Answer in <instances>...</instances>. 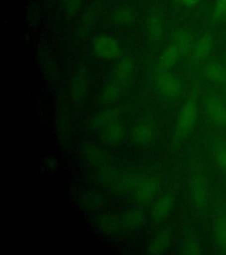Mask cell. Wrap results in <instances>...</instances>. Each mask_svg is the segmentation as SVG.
<instances>
[{
	"label": "cell",
	"mask_w": 226,
	"mask_h": 255,
	"mask_svg": "<svg viewBox=\"0 0 226 255\" xmlns=\"http://www.w3.org/2000/svg\"><path fill=\"white\" fill-rule=\"evenodd\" d=\"M121 111L119 108H109L96 113L88 121V128L94 133H98L111 124L119 122Z\"/></svg>",
	"instance_id": "52a82bcc"
},
{
	"label": "cell",
	"mask_w": 226,
	"mask_h": 255,
	"mask_svg": "<svg viewBox=\"0 0 226 255\" xmlns=\"http://www.w3.org/2000/svg\"><path fill=\"white\" fill-rule=\"evenodd\" d=\"M175 3H178V4H179L180 3V0H174Z\"/></svg>",
	"instance_id": "836d02e7"
},
{
	"label": "cell",
	"mask_w": 226,
	"mask_h": 255,
	"mask_svg": "<svg viewBox=\"0 0 226 255\" xmlns=\"http://www.w3.org/2000/svg\"><path fill=\"white\" fill-rule=\"evenodd\" d=\"M197 116V102L195 97H191L190 99H188L183 104L182 108H180L177 118L175 128V136L177 139H183L186 135L189 134V132L195 126Z\"/></svg>",
	"instance_id": "7a4b0ae2"
},
{
	"label": "cell",
	"mask_w": 226,
	"mask_h": 255,
	"mask_svg": "<svg viewBox=\"0 0 226 255\" xmlns=\"http://www.w3.org/2000/svg\"><path fill=\"white\" fill-rule=\"evenodd\" d=\"M135 12L128 6L119 7L113 12L112 20L119 26H128L135 21Z\"/></svg>",
	"instance_id": "4316f807"
},
{
	"label": "cell",
	"mask_w": 226,
	"mask_h": 255,
	"mask_svg": "<svg viewBox=\"0 0 226 255\" xmlns=\"http://www.w3.org/2000/svg\"><path fill=\"white\" fill-rule=\"evenodd\" d=\"M171 243V232L164 229L151 239L148 246L147 253L151 255H162L169 249Z\"/></svg>",
	"instance_id": "e0dca14e"
},
{
	"label": "cell",
	"mask_w": 226,
	"mask_h": 255,
	"mask_svg": "<svg viewBox=\"0 0 226 255\" xmlns=\"http://www.w3.org/2000/svg\"><path fill=\"white\" fill-rule=\"evenodd\" d=\"M81 152L85 161L91 167H100L105 165L106 153L102 147L95 143H85L81 148Z\"/></svg>",
	"instance_id": "2e32d148"
},
{
	"label": "cell",
	"mask_w": 226,
	"mask_h": 255,
	"mask_svg": "<svg viewBox=\"0 0 226 255\" xmlns=\"http://www.w3.org/2000/svg\"><path fill=\"white\" fill-rule=\"evenodd\" d=\"M226 19V0H218L212 12V20L215 21Z\"/></svg>",
	"instance_id": "4dcf8cb0"
},
{
	"label": "cell",
	"mask_w": 226,
	"mask_h": 255,
	"mask_svg": "<svg viewBox=\"0 0 226 255\" xmlns=\"http://www.w3.org/2000/svg\"><path fill=\"white\" fill-rule=\"evenodd\" d=\"M215 159L220 168L226 172V143L217 147L215 151Z\"/></svg>",
	"instance_id": "1f68e13d"
},
{
	"label": "cell",
	"mask_w": 226,
	"mask_h": 255,
	"mask_svg": "<svg viewBox=\"0 0 226 255\" xmlns=\"http://www.w3.org/2000/svg\"><path fill=\"white\" fill-rule=\"evenodd\" d=\"M204 110L212 124L226 126V105L219 96H209L204 103Z\"/></svg>",
	"instance_id": "ba28073f"
},
{
	"label": "cell",
	"mask_w": 226,
	"mask_h": 255,
	"mask_svg": "<svg viewBox=\"0 0 226 255\" xmlns=\"http://www.w3.org/2000/svg\"><path fill=\"white\" fill-rule=\"evenodd\" d=\"M99 135L100 139L104 144L108 146H116L123 142L126 136V128L119 121L103 128Z\"/></svg>",
	"instance_id": "5bb4252c"
},
{
	"label": "cell",
	"mask_w": 226,
	"mask_h": 255,
	"mask_svg": "<svg viewBox=\"0 0 226 255\" xmlns=\"http://www.w3.org/2000/svg\"><path fill=\"white\" fill-rule=\"evenodd\" d=\"M122 90H123L122 86H120L119 84L113 81H111L100 92L98 99H97L98 103L104 107L114 103L121 95Z\"/></svg>",
	"instance_id": "ffe728a7"
},
{
	"label": "cell",
	"mask_w": 226,
	"mask_h": 255,
	"mask_svg": "<svg viewBox=\"0 0 226 255\" xmlns=\"http://www.w3.org/2000/svg\"><path fill=\"white\" fill-rule=\"evenodd\" d=\"M203 75L207 79L217 84H226V66L217 61H210L203 67Z\"/></svg>",
	"instance_id": "44dd1931"
},
{
	"label": "cell",
	"mask_w": 226,
	"mask_h": 255,
	"mask_svg": "<svg viewBox=\"0 0 226 255\" xmlns=\"http://www.w3.org/2000/svg\"><path fill=\"white\" fill-rule=\"evenodd\" d=\"M143 179V176L138 173H125L121 174L115 184L111 190L119 196H125L134 193L135 189Z\"/></svg>",
	"instance_id": "7c38bea8"
},
{
	"label": "cell",
	"mask_w": 226,
	"mask_h": 255,
	"mask_svg": "<svg viewBox=\"0 0 226 255\" xmlns=\"http://www.w3.org/2000/svg\"><path fill=\"white\" fill-rule=\"evenodd\" d=\"M91 86L90 70L86 63L79 64L72 77L70 94L76 104H82L87 100Z\"/></svg>",
	"instance_id": "6da1fadb"
},
{
	"label": "cell",
	"mask_w": 226,
	"mask_h": 255,
	"mask_svg": "<svg viewBox=\"0 0 226 255\" xmlns=\"http://www.w3.org/2000/svg\"><path fill=\"white\" fill-rule=\"evenodd\" d=\"M155 84L159 93L167 100L176 99L182 92L181 82L171 72L160 70L155 76Z\"/></svg>",
	"instance_id": "3957f363"
},
{
	"label": "cell",
	"mask_w": 226,
	"mask_h": 255,
	"mask_svg": "<svg viewBox=\"0 0 226 255\" xmlns=\"http://www.w3.org/2000/svg\"><path fill=\"white\" fill-rule=\"evenodd\" d=\"M174 206V199L171 194H163L154 200L151 206V219L155 223H161L171 215Z\"/></svg>",
	"instance_id": "30bf717a"
},
{
	"label": "cell",
	"mask_w": 226,
	"mask_h": 255,
	"mask_svg": "<svg viewBox=\"0 0 226 255\" xmlns=\"http://www.w3.org/2000/svg\"><path fill=\"white\" fill-rule=\"evenodd\" d=\"M99 17V8L98 5H90L88 6L87 11L84 12L83 16L80 19V23L79 27H77L78 35L85 36L87 34L88 30L93 28L94 24Z\"/></svg>",
	"instance_id": "cb8c5ba5"
},
{
	"label": "cell",
	"mask_w": 226,
	"mask_h": 255,
	"mask_svg": "<svg viewBox=\"0 0 226 255\" xmlns=\"http://www.w3.org/2000/svg\"><path fill=\"white\" fill-rule=\"evenodd\" d=\"M121 174L122 173L119 172L115 167L103 165L102 167H97L95 177L98 181V183L105 187L111 189L118 181Z\"/></svg>",
	"instance_id": "7402d4cb"
},
{
	"label": "cell",
	"mask_w": 226,
	"mask_h": 255,
	"mask_svg": "<svg viewBox=\"0 0 226 255\" xmlns=\"http://www.w3.org/2000/svg\"><path fill=\"white\" fill-rule=\"evenodd\" d=\"M135 74V63L131 58H123L117 64L113 71L112 80L120 86H126L130 83Z\"/></svg>",
	"instance_id": "4fadbf2b"
},
{
	"label": "cell",
	"mask_w": 226,
	"mask_h": 255,
	"mask_svg": "<svg viewBox=\"0 0 226 255\" xmlns=\"http://www.w3.org/2000/svg\"><path fill=\"white\" fill-rule=\"evenodd\" d=\"M213 48V38L210 34H205L201 36L194 45L193 57L196 61L205 60L210 55Z\"/></svg>",
	"instance_id": "603a6c76"
},
{
	"label": "cell",
	"mask_w": 226,
	"mask_h": 255,
	"mask_svg": "<svg viewBox=\"0 0 226 255\" xmlns=\"http://www.w3.org/2000/svg\"><path fill=\"white\" fill-rule=\"evenodd\" d=\"M164 22L161 12L157 10L151 12L147 18L146 32L149 39L153 43H157L163 38Z\"/></svg>",
	"instance_id": "9a60e30c"
},
{
	"label": "cell",
	"mask_w": 226,
	"mask_h": 255,
	"mask_svg": "<svg viewBox=\"0 0 226 255\" xmlns=\"http://www.w3.org/2000/svg\"><path fill=\"white\" fill-rule=\"evenodd\" d=\"M201 0H180L179 4H182L186 7H193L198 4Z\"/></svg>",
	"instance_id": "d6a6232c"
},
{
	"label": "cell",
	"mask_w": 226,
	"mask_h": 255,
	"mask_svg": "<svg viewBox=\"0 0 226 255\" xmlns=\"http://www.w3.org/2000/svg\"><path fill=\"white\" fill-rule=\"evenodd\" d=\"M173 45L179 51L180 57L187 56L193 52L195 42L194 37L189 30L181 28L175 32L173 36Z\"/></svg>",
	"instance_id": "ac0fdd59"
},
{
	"label": "cell",
	"mask_w": 226,
	"mask_h": 255,
	"mask_svg": "<svg viewBox=\"0 0 226 255\" xmlns=\"http://www.w3.org/2000/svg\"><path fill=\"white\" fill-rule=\"evenodd\" d=\"M156 132V127L153 122L141 121L132 129V141L140 146H146L155 140Z\"/></svg>",
	"instance_id": "9c48e42d"
},
{
	"label": "cell",
	"mask_w": 226,
	"mask_h": 255,
	"mask_svg": "<svg viewBox=\"0 0 226 255\" xmlns=\"http://www.w3.org/2000/svg\"></svg>",
	"instance_id": "e575fe53"
},
{
	"label": "cell",
	"mask_w": 226,
	"mask_h": 255,
	"mask_svg": "<svg viewBox=\"0 0 226 255\" xmlns=\"http://www.w3.org/2000/svg\"><path fill=\"white\" fill-rule=\"evenodd\" d=\"M184 255H197L202 254V247L198 241L194 238L187 239L182 247Z\"/></svg>",
	"instance_id": "f546056e"
},
{
	"label": "cell",
	"mask_w": 226,
	"mask_h": 255,
	"mask_svg": "<svg viewBox=\"0 0 226 255\" xmlns=\"http://www.w3.org/2000/svg\"><path fill=\"white\" fill-rule=\"evenodd\" d=\"M180 57L179 51L173 44L167 46L159 56L158 68L160 70L169 71Z\"/></svg>",
	"instance_id": "d4e9b609"
},
{
	"label": "cell",
	"mask_w": 226,
	"mask_h": 255,
	"mask_svg": "<svg viewBox=\"0 0 226 255\" xmlns=\"http://www.w3.org/2000/svg\"><path fill=\"white\" fill-rule=\"evenodd\" d=\"M93 51L102 60H116L121 55V47L119 42L111 36H97L93 42Z\"/></svg>",
	"instance_id": "5b68a950"
},
{
	"label": "cell",
	"mask_w": 226,
	"mask_h": 255,
	"mask_svg": "<svg viewBox=\"0 0 226 255\" xmlns=\"http://www.w3.org/2000/svg\"><path fill=\"white\" fill-rule=\"evenodd\" d=\"M84 204L87 207L95 209L100 208L104 204V199L101 193L98 192H91L85 196L84 198Z\"/></svg>",
	"instance_id": "f1b7e54d"
},
{
	"label": "cell",
	"mask_w": 226,
	"mask_h": 255,
	"mask_svg": "<svg viewBox=\"0 0 226 255\" xmlns=\"http://www.w3.org/2000/svg\"><path fill=\"white\" fill-rule=\"evenodd\" d=\"M123 232H132L143 227L146 215L140 207H132L120 215Z\"/></svg>",
	"instance_id": "8fae6325"
},
{
	"label": "cell",
	"mask_w": 226,
	"mask_h": 255,
	"mask_svg": "<svg viewBox=\"0 0 226 255\" xmlns=\"http://www.w3.org/2000/svg\"><path fill=\"white\" fill-rule=\"evenodd\" d=\"M160 191V181L155 176L143 177L134 191V199L139 206H146L154 202Z\"/></svg>",
	"instance_id": "277c9868"
},
{
	"label": "cell",
	"mask_w": 226,
	"mask_h": 255,
	"mask_svg": "<svg viewBox=\"0 0 226 255\" xmlns=\"http://www.w3.org/2000/svg\"><path fill=\"white\" fill-rule=\"evenodd\" d=\"M190 193L193 204L198 210L206 207L209 198V190L206 179L201 173H195L190 181Z\"/></svg>",
	"instance_id": "8992f818"
},
{
	"label": "cell",
	"mask_w": 226,
	"mask_h": 255,
	"mask_svg": "<svg viewBox=\"0 0 226 255\" xmlns=\"http://www.w3.org/2000/svg\"><path fill=\"white\" fill-rule=\"evenodd\" d=\"M100 230L106 234H117L122 231V223L120 215H103L97 220Z\"/></svg>",
	"instance_id": "d6986e66"
},
{
	"label": "cell",
	"mask_w": 226,
	"mask_h": 255,
	"mask_svg": "<svg viewBox=\"0 0 226 255\" xmlns=\"http://www.w3.org/2000/svg\"><path fill=\"white\" fill-rule=\"evenodd\" d=\"M215 241L219 247L226 249V214L219 215L213 226Z\"/></svg>",
	"instance_id": "484cf974"
},
{
	"label": "cell",
	"mask_w": 226,
	"mask_h": 255,
	"mask_svg": "<svg viewBox=\"0 0 226 255\" xmlns=\"http://www.w3.org/2000/svg\"><path fill=\"white\" fill-rule=\"evenodd\" d=\"M68 18L73 19L79 13L83 0H60Z\"/></svg>",
	"instance_id": "83f0119b"
}]
</instances>
